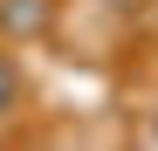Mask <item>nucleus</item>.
Segmentation results:
<instances>
[{"instance_id":"nucleus-1","label":"nucleus","mask_w":158,"mask_h":151,"mask_svg":"<svg viewBox=\"0 0 158 151\" xmlns=\"http://www.w3.org/2000/svg\"><path fill=\"white\" fill-rule=\"evenodd\" d=\"M0 28L21 35V41H35L48 28V0H0Z\"/></svg>"},{"instance_id":"nucleus-2","label":"nucleus","mask_w":158,"mask_h":151,"mask_svg":"<svg viewBox=\"0 0 158 151\" xmlns=\"http://www.w3.org/2000/svg\"><path fill=\"white\" fill-rule=\"evenodd\" d=\"M7 103H14V69L0 62V110H7Z\"/></svg>"}]
</instances>
